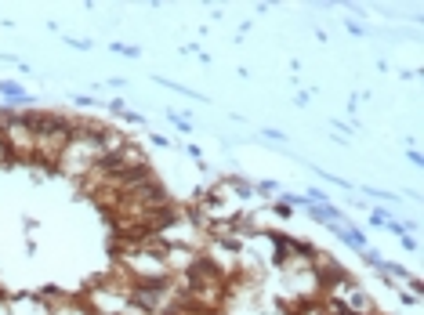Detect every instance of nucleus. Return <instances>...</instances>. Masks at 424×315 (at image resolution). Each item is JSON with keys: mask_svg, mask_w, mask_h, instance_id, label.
I'll use <instances>...</instances> for the list:
<instances>
[{"mask_svg": "<svg viewBox=\"0 0 424 315\" xmlns=\"http://www.w3.org/2000/svg\"><path fill=\"white\" fill-rule=\"evenodd\" d=\"M308 98H312V94H308V91H301V94L294 98V105H297V109H304V105H308Z\"/></svg>", "mask_w": 424, "mask_h": 315, "instance_id": "6ab92c4d", "label": "nucleus"}, {"mask_svg": "<svg viewBox=\"0 0 424 315\" xmlns=\"http://www.w3.org/2000/svg\"><path fill=\"white\" fill-rule=\"evenodd\" d=\"M254 192H257V196H279L283 185H279L276 178H261V181H254Z\"/></svg>", "mask_w": 424, "mask_h": 315, "instance_id": "0eeeda50", "label": "nucleus"}, {"mask_svg": "<svg viewBox=\"0 0 424 315\" xmlns=\"http://www.w3.org/2000/svg\"><path fill=\"white\" fill-rule=\"evenodd\" d=\"M399 243H403V250H406V254H417V247H420V243H417V235H403Z\"/></svg>", "mask_w": 424, "mask_h": 315, "instance_id": "2eb2a0df", "label": "nucleus"}, {"mask_svg": "<svg viewBox=\"0 0 424 315\" xmlns=\"http://www.w3.org/2000/svg\"><path fill=\"white\" fill-rule=\"evenodd\" d=\"M257 134H261L265 141H272V145H287V134H283V131H276V127H261Z\"/></svg>", "mask_w": 424, "mask_h": 315, "instance_id": "9d476101", "label": "nucleus"}, {"mask_svg": "<svg viewBox=\"0 0 424 315\" xmlns=\"http://www.w3.org/2000/svg\"><path fill=\"white\" fill-rule=\"evenodd\" d=\"M330 232L337 235V243H344L348 250H366V232L363 228H356L352 221H337V225H330Z\"/></svg>", "mask_w": 424, "mask_h": 315, "instance_id": "f03ea898", "label": "nucleus"}, {"mask_svg": "<svg viewBox=\"0 0 424 315\" xmlns=\"http://www.w3.org/2000/svg\"><path fill=\"white\" fill-rule=\"evenodd\" d=\"M149 141H152V145H156V149H174V141H171L167 134H152Z\"/></svg>", "mask_w": 424, "mask_h": 315, "instance_id": "dca6fc26", "label": "nucleus"}, {"mask_svg": "<svg viewBox=\"0 0 424 315\" xmlns=\"http://www.w3.org/2000/svg\"><path fill=\"white\" fill-rule=\"evenodd\" d=\"M65 44H69V47H80V51H91V40H73V36H69Z\"/></svg>", "mask_w": 424, "mask_h": 315, "instance_id": "f3484780", "label": "nucleus"}, {"mask_svg": "<svg viewBox=\"0 0 424 315\" xmlns=\"http://www.w3.org/2000/svg\"><path fill=\"white\" fill-rule=\"evenodd\" d=\"M359 257H363V264H366V268H373V272H381V268H384V257H381V254H377L373 247L359 250Z\"/></svg>", "mask_w": 424, "mask_h": 315, "instance_id": "1a4fd4ad", "label": "nucleus"}, {"mask_svg": "<svg viewBox=\"0 0 424 315\" xmlns=\"http://www.w3.org/2000/svg\"><path fill=\"white\" fill-rule=\"evenodd\" d=\"M0 98H8V105H29V91L22 84H11V80H0Z\"/></svg>", "mask_w": 424, "mask_h": 315, "instance_id": "20e7f679", "label": "nucleus"}, {"mask_svg": "<svg viewBox=\"0 0 424 315\" xmlns=\"http://www.w3.org/2000/svg\"><path fill=\"white\" fill-rule=\"evenodd\" d=\"M69 102H73V109H95V105H102V102L91 98V94H73Z\"/></svg>", "mask_w": 424, "mask_h": 315, "instance_id": "9b49d317", "label": "nucleus"}, {"mask_svg": "<svg viewBox=\"0 0 424 315\" xmlns=\"http://www.w3.org/2000/svg\"><path fill=\"white\" fill-rule=\"evenodd\" d=\"M109 51L112 55H124V58H142V47L138 44H116V40H109Z\"/></svg>", "mask_w": 424, "mask_h": 315, "instance_id": "6e6552de", "label": "nucleus"}, {"mask_svg": "<svg viewBox=\"0 0 424 315\" xmlns=\"http://www.w3.org/2000/svg\"><path fill=\"white\" fill-rule=\"evenodd\" d=\"M272 214H276L279 221H290V217H294V207H287L283 200H276V203H272Z\"/></svg>", "mask_w": 424, "mask_h": 315, "instance_id": "ddd939ff", "label": "nucleus"}, {"mask_svg": "<svg viewBox=\"0 0 424 315\" xmlns=\"http://www.w3.org/2000/svg\"><path fill=\"white\" fill-rule=\"evenodd\" d=\"M120 120H124V124H134V127H149V120H145L142 112H134V109H127V112L120 116Z\"/></svg>", "mask_w": 424, "mask_h": 315, "instance_id": "f8f14e48", "label": "nucleus"}, {"mask_svg": "<svg viewBox=\"0 0 424 315\" xmlns=\"http://www.w3.org/2000/svg\"><path fill=\"white\" fill-rule=\"evenodd\" d=\"M308 210V217H312L316 225H337V221H348V214H344V210H337L334 203H312V207H304Z\"/></svg>", "mask_w": 424, "mask_h": 315, "instance_id": "7ed1b4c3", "label": "nucleus"}, {"mask_svg": "<svg viewBox=\"0 0 424 315\" xmlns=\"http://www.w3.org/2000/svg\"><path fill=\"white\" fill-rule=\"evenodd\" d=\"M363 196L366 200H381V203H399V192H384V188H370V185H363Z\"/></svg>", "mask_w": 424, "mask_h": 315, "instance_id": "423d86ee", "label": "nucleus"}, {"mask_svg": "<svg viewBox=\"0 0 424 315\" xmlns=\"http://www.w3.org/2000/svg\"><path fill=\"white\" fill-rule=\"evenodd\" d=\"M344 29H348V33H356V36H366V33H370V29H366V26H363L359 18H352V15L344 18Z\"/></svg>", "mask_w": 424, "mask_h": 315, "instance_id": "4468645a", "label": "nucleus"}, {"mask_svg": "<svg viewBox=\"0 0 424 315\" xmlns=\"http://www.w3.org/2000/svg\"><path fill=\"white\" fill-rule=\"evenodd\" d=\"M406 156H410V163H413V167H420V163H424V156H420V152H417V149H410V152H406Z\"/></svg>", "mask_w": 424, "mask_h": 315, "instance_id": "a211bd4d", "label": "nucleus"}, {"mask_svg": "<svg viewBox=\"0 0 424 315\" xmlns=\"http://www.w3.org/2000/svg\"><path fill=\"white\" fill-rule=\"evenodd\" d=\"M127 301L142 311V315H160L163 308H171L174 301V279H152V283H131Z\"/></svg>", "mask_w": 424, "mask_h": 315, "instance_id": "f257e3e1", "label": "nucleus"}, {"mask_svg": "<svg viewBox=\"0 0 424 315\" xmlns=\"http://www.w3.org/2000/svg\"><path fill=\"white\" fill-rule=\"evenodd\" d=\"M163 120H167V124H174L181 134H192V131H196V127H192V120H189L185 112H178V109H163Z\"/></svg>", "mask_w": 424, "mask_h": 315, "instance_id": "39448f33", "label": "nucleus"}]
</instances>
